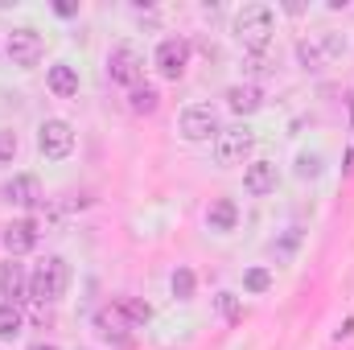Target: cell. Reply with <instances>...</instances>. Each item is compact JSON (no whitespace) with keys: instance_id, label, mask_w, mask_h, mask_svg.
I'll list each match as a JSON object with an SVG mask.
<instances>
[{"instance_id":"15","label":"cell","mask_w":354,"mask_h":350,"mask_svg":"<svg viewBox=\"0 0 354 350\" xmlns=\"http://www.w3.org/2000/svg\"><path fill=\"white\" fill-rule=\"evenodd\" d=\"M206 227H210L214 235L235 231V227H239V206H235V198H218V202L206 210Z\"/></svg>"},{"instance_id":"28","label":"cell","mask_w":354,"mask_h":350,"mask_svg":"<svg viewBox=\"0 0 354 350\" xmlns=\"http://www.w3.org/2000/svg\"><path fill=\"white\" fill-rule=\"evenodd\" d=\"M29 350H58V347H50V342H33Z\"/></svg>"},{"instance_id":"4","label":"cell","mask_w":354,"mask_h":350,"mask_svg":"<svg viewBox=\"0 0 354 350\" xmlns=\"http://www.w3.org/2000/svg\"><path fill=\"white\" fill-rule=\"evenodd\" d=\"M37 149H41L46 161H66V157L75 153V128H71V120H58V116L41 120V128H37Z\"/></svg>"},{"instance_id":"6","label":"cell","mask_w":354,"mask_h":350,"mask_svg":"<svg viewBox=\"0 0 354 350\" xmlns=\"http://www.w3.org/2000/svg\"><path fill=\"white\" fill-rule=\"evenodd\" d=\"M107 75H111V83H120V87H140V79H145V58H140V50L136 46H115L111 54H107Z\"/></svg>"},{"instance_id":"11","label":"cell","mask_w":354,"mask_h":350,"mask_svg":"<svg viewBox=\"0 0 354 350\" xmlns=\"http://www.w3.org/2000/svg\"><path fill=\"white\" fill-rule=\"evenodd\" d=\"M0 198L4 202H17V206H37L41 202V181L33 174H12L0 185Z\"/></svg>"},{"instance_id":"29","label":"cell","mask_w":354,"mask_h":350,"mask_svg":"<svg viewBox=\"0 0 354 350\" xmlns=\"http://www.w3.org/2000/svg\"><path fill=\"white\" fill-rule=\"evenodd\" d=\"M351 128H354V95H351Z\"/></svg>"},{"instance_id":"21","label":"cell","mask_w":354,"mask_h":350,"mask_svg":"<svg viewBox=\"0 0 354 350\" xmlns=\"http://www.w3.org/2000/svg\"><path fill=\"white\" fill-rule=\"evenodd\" d=\"M194 284H198V276H194L189 268H177L174 280H169V288H174L177 301H194Z\"/></svg>"},{"instance_id":"2","label":"cell","mask_w":354,"mask_h":350,"mask_svg":"<svg viewBox=\"0 0 354 350\" xmlns=\"http://www.w3.org/2000/svg\"><path fill=\"white\" fill-rule=\"evenodd\" d=\"M272 33H276V17H272L268 4H243V8L235 12V37H239L248 50L260 54L268 42H272Z\"/></svg>"},{"instance_id":"16","label":"cell","mask_w":354,"mask_h":350,"mask_svg":"<svg viewBox=\"0 0 354 350\" xmlns=\"http://www.w3.org/2000/svg\"><path fill=\"white\" fill-rule=\"evenodd\" d=\"M227 107L231 111H239V116H252V111H260L264 107V95L256 83H239V87L227 91Z\"/></svg>"},{"instance_id":"19","label":"cell","mask_w":354,"mask_h":350,"mask_svg":"<svg viewBox=\"0 0 354 350\" xmlns=\"http://www.w3.org/2000/svg\"><path fill=\"white\" fill-rule=\"evenodd\" d=\"M157 103H161V95L153 87H132V95H128V107H132L136 116H153Z\"/></svg>"},{"instance_id":"17","label":"cell","mask_w":354,"mask_h":350,"mask_svg":"<svg viewBox=\"0 0 354 350\" xmlns=\"http://www.w3.org/2000/svg\"><path fill=\"white\" fill-rule=\"evenodd\" d=\"M115 305H120V313H124V317H128V322H132L136 330H145V326L153 322V309H149V305H145L140 297H120Z\"/></svg>"},{"instance_id":"24","label":"cell","mask_w":354,"mask_h":350,"mask_svg":"<svg viewBox=\"0 0 354 350\" xmlns=\"http://www.w3.org/2000/svg\"><path fill=\"white\" fill-rule=\"evenodd\" d=\"M214 305H218V313H223L227 322H239V297H235V293H218Z\"/></svg>"},{"instance_id":"20","label":"cell","mask_w":354,"mask_h":350,"mask_svg":"<svg viewBox=\"0 0 354 350\" xmlns=\"http://www.w3.org/2000/svg\"><path fill=\"white\" fill-rule=\"evenodd\" d=\"M297 58H301V66H305V71H322L326 50H322V42H301V46H297Z\"/></svg>"},{"instance_id":"18","label":"cell","mask_w":354,"mask_h":350,"mask_svg":"<svg viewBox=\"0 0 354 350\" xmlns=\"http://www.w3.org/2000/svg\"><path fill=\"white\" fill-rule=\"evenodd\" d=\"M25 330V313L12 301H0V338H17Z\"/></svg>"},{"instance_id":"25","label":"cell","mask_w":354,"mask_h":350,"mask_svg":"<svg viewBox=\"0 0 354 350\" xmlns=\"http://www.w3.org/2000/svg\"><path fill=\"white\" fill-rule=\"evenodd\" d=\"M17 157V132L12 128H0V165H8Z\"/></svg>"},{"instance_id":"1","label":"cell","mask_w":354,"mask_h":350,"mask_svg":"<svg viewBox=\"0 0 354 350\" xmlns=\"http://www.w3.org/2000/svg\"><path fill=\"white\" fill-rule=\"evenodd\" d=\"M66 284H71V264L62 260V256H46V260L29 272V297L41 301V305L58 301L66 293Z\"/></svg>"},{"instance_id":"7","label":"cell","mask_w":354,"mask_h":350,"mask_svg":"<svg viewBox=\"0 0 354 350\" xmlns=\"http://www.w3.org/2000/svg\"><path fill=\"white\" fill-rule=\"evenodd\" d=\"M4 54H8V62H12V66H37V62H41V54H46V42H41V33H37V29L21 25V29H12V33H8Z\"/></svg>"},{"instance_id":"3","label":"cell","mask_w":354,"mask_h":350,"mask_svg":"<svg viewBox=\"0 0 354 350\" xmlns=\"http://www.w3.org/2000/svg\"><path fill=\"white\" fill-rule=\"evenodd\" d=\"M252 149H256V132H252L248 124L223 128V132L214 136V161H218L223 169H231V165H243V161L252 157Z\"/></svg>"},{"instance_id":"10","label":"cell","mask_w":354,"mask_h":350,"mask_svg":"<svg viewBox=\"0 0 354 350\" xmlns=\"http://www.w3.org/2000/svg\"><path fill=\"white\" fill-rule=\"evenodd\" d=\"M4 248H8V256L17 260V256H25V252H33L37 248V239H41V227L33 223V219H17V223H8L4 227Z\"/></svg>"},{"instance_id":"8","label":"cell","mask_w":354,"mask_h":350,"mask_svg":"<svg viewBox=\"0 0 354 350\" xmlns=\"http://www.w3.org/2000/svg\"><path fill=\"white\" fill-rule=\"evenodd\" d=\"M95 330H99V338L103 342H111V347H132L136 342V326L120 313V305L111 301V305H103L99 313H95Z\"/></svg>"},{"instance_id":"14","label":"cell","mask_w":354,"mask_h":350,"mask_svg":"<svg viewBox=\"0 0 354 350\" xmlns=\"http://www.w3.org/2000/svg\"><path fill=\"white\" fill-rule=\"evenodd\" d=\"M46 87L54 91L58 99H75V95H79V71H75L71 62H54V66L46 71Z\"/></svg>"},{"instance_id":"23","label":"cell","mask_w":354,"mask_h":350,"mask_svg":"<svg viewBox=\"0 0 354 350\" xmlns=\"http://www.w3.org/2000/svg\"><path fill=\"white\" fill-rule=\"evenodd\" d=\"M243 288H248V293H268V288H272V272H268V268H248V272H243Z\"/></svg>"},{"instance_id":"26","label":"cell","mask_w":354,"mask_h":350,"mask_svg":"<svg viewBox=\"0 0 354 350\" xmlns=\"http://www.w3.org/2000/svg\"><path fill=\"white\" fill-rule=\"evenodd\" d=\"M322 174V157H301L297 161V177H317Z\"/></svg>"},{"instance_id":"22","label":"cell","mask_w":354,"mask_h":350,"mask_svg":"<svg viewBox=\"0 0 354 350\" xmlns=\"http://www.w3.org/2000/svg\"><path fill=\"white\" fill-rule=\"evenodd\" d=\"M297 243H301V227H288L276 243H272V252H276V260H288L292 252H297Z\"/></svg>"},{"instance_id":"12","label":"cell","mask_w":354,"mask_h":350,"mask_svg":"<svg viewBox=\"0 0 354 350\" xmlns=\"http://www.w3.org/2000/svg\"><path fill=\"white\" fill-rule=\"evenodd\" d=\"M0 297L12 301V305H21L29 297V272H25V264H17L12 256H8V264H0Z\"/></svg>"},{"instance_id":"13","label":"cell","mask_w":354,"mask_h":350,"mask_svg":"<svg viewBox=\"0 0 354 350\" xmlns=\"http://www.w3.org/2000/svg\"><path fill=\"white\" fill-rule=\"evenodd\" d=\"M243 190H248L252 198H268V194L276 190V165H272V161H252V165L243 169Z\"/></svg>"},{"instance_id":"5","label":"cell","mask_w":354,"mask_h":350,"mask_svg":"<svg viewBox=\"0 0 354 350\" xmlns=\"http://www.w3.org/2000/svg\"><path fill=\"white\" fill-rule=\"evenodd\" d=\"M177 132H181L189 145L210 140V136H218V132H223V128H218V111H214L210 103H189V107L177 116Z\"/></svg>"},{"instance_id":"9","label":"cell","mask_w":354,"mask_h":350,"mask_svg":"<svg viewBox=\"0 0 354 350\" xmlns=\"http://www.w3.org/2000/svg\"><path fill=\"white\" fill-rule=\"evenodd\" d=\"M153 62H157V71H161L165 79H181L185 66H189V42H185V37H165V42L157 46Z\"/></svg>"},{"instance_id":"27","label":"cell","mask_w":354,"mask_h":350,"mask_svg":"<svg viewBox=\"0 0 354 350\" xmlns=\"http://www.w3.org/2000/svg\"><path fill=\"white\" fill-rule=\"evenodd\" d=\"M54 8H58V17H75V12H79V8H75V4H66V0H62V4H54Z\"/></svg>"}]
</instances>
